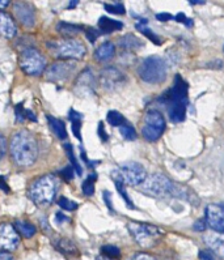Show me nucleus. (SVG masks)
Listing matches in <instances>:
<instances>
[{
  "instance_id": "obj_12",
  "label": "nucleus",
  "mask_w": 224,
  "mask_h": 260,
  "mask_svg": "<svg viewBox=\"0 0 224 260\" xmlns=\"http://www.w3.org/2000/svg\"><path fill=\"white\" fill-rule=\"evenodd\" d=\"M20 237L11 223H0V250L11 252L19 247Z\"/></svg>"
},
{
  "instance_id": "obj_36",
  "label": "nucleus",
  "mask_w": 224,
  "mask_h": 260,
  "mask_svg": "<svg viewBox=\"0 0 224 260\" xmlns=\"http://www.w3.org/2000/svg\"><path fill=\"white\" fill-rule=\"evenodd\" d=\"M104 8L109 13H114V15H123V13H125V7H123V4L121 3L105 4Z\"/></svg>"
},
{
  "instance_id": "obj_2",
  "label": "nucleus",
  "mask_w": 224,
  "mask_h": 260,
  "mask_svg": "<svg viewBox=\"0 0 224 260\" xmlns=\"http://www.w3.org/2000/svg\"><path fill=\"white\" fill-rule=\"evenodd\" d=\"M57 193V182L52 175H43L33 182L29 188V196L38 207H47L52 203Z\"/></svg>"
},
{
  "instance_id": "obj_34",
  "label": "nucleus",
  "mask_w": 224,
  "mask_h": 260,
  "mask_svg": "<svg viewBox=\"0 0 224 260\" xmlns=\"http://www.w3.org/2000/svg\"><path fill=\"white\" fill-rule=\"evenodd\" d=\"M58 205L63 209V211H68V212H74L75 209L77 208V203L72 202V200L67 199V198H63V196L59 198Z\"/></svg>"
},
{
  "instance_id": "obj_55",
  "label": "nucleus",
  "mask_w": 224,
  "mask_h": 260,
  "mask_svg": "<svg viewBox=\"0 0 224 260\" xmlns=\"http://www.w3.org/2000/svg\"><path fill=\"white\" fill-rule=\"evenodd\" d=\"M97 260H117V259H110V257H106V256H98Z\"/></svg>"
},
{
  "instance_id": "obj_49",
  "label": "nucleus",
  "mask_w": 224,
  "mask_h": 260,
  "mask_svg": "<svg viewBox=\"0 0 224 260\" xmlns=\"http://www.w3.org/2000/svg\"><path fill=\"white\" fill-rule=\"evenodd\" d=\"M55 221L58 223H63V222H70V218L67 217V216H65V214L62 213V212H58V213L55 214Z\"/></svg>"
},
{
  "instance_id": "obj_46",
  "label": "nucleus",
  "mask_w": 224,
  "mask_h": 260,
  "mask_svg": "<svg viewBox=\"0 0 224 260\" xmlns=\"http://www.w3.org/2000/svg\"><path fill=\"white\" fill-rule=\"evenodd\" d=\"M80 156H81V159H83V161H84V164H86V165L88 166L89 169L92 168V165H95V164H96V162H91V161H89V159H88V157H87L86 150L83 149V147H80Z\"/></svg>"
},
{
  "instance_id": "obj_52",
  "label": "nucleus",
  "mask_w": 224,
  "mask_h": 260,
  "mask_svg": "<svg viewBox=\"0 0 224 260\" xmlns=\"http://www.w3.org/2000/svg\"><path fill=\"white\" fill-rule=\"evenodd\" d=\"M10 6V2L8 0H0V10H3L6 7Z\"/></svg>"
},
{
  "instance_id": "obj_26",
  "label": "nucleus",
  "mask_w": 224,
  "mask_h": 260,
  "mask_svg": "<svg viewBox=\"0 0 224 260\" xmlns=\"http://www.w3.org/2000/svg\"><path fill=\"white\" fill-rule=\"evenodd\" d=\"M68 118L71 120V128H72L75 138L77 140H81V120H83V115L77 113L76 110H74V109H71L70 113H68Z\"/></svg>"
},
{
  "instance_id": "obj_42",
  "label": "nucleus",
  "mask_w": 224,
  "mask_h": 260,
  "mask_svg": "<svg viewBox=\"0 0 224 260\" xmlns=\"http://www.w3.org/2000/svg\"><path fill=\"white\" fill-rule=\"evenodd\" d=\"M16 116H17L19 122H24L25 120V109L22 104H19L16 106Z\"/></svg>"
},
{
  "instance_id": "obj_20",
  "label": "nucleus",
  "mask_w": 224,
  "mask_h": 260,
  "mask_svg": "<svg viewBox=\"0 0 224 260\" xmlns=\"http://www.w3.org/2000/svg\"><path fill=\"white\" fill-rule=\"evenodd\" d=\"M84 30V28L81 25L76 24H71V22L61 21L57 25V31L61 34L62 37H65L66 40H72L75 36L80 34Z\"/></svg>"
},
{
  "instance_id": "obj_31",
  "label": "nucleus",
  "mask_w": 224,
  "mask_h": 260,
  "mask_svg": "<svg viewBox=\"0 0 224 260\" xmlns=\"http://www.w3.org/2000/svg\"><path fill=\"white\" fill-rule=\"evenodd\" d=\"M96 178H97V175L91 174V175H88V178H87L86 181L83 182V186H81V188H83V193L86 196H92L93 193H95Z\"/></svg>"
},
{
  "instance_id": "obj_19",
  "label": "nucleus",
  "mask_w": 224,
  "mask_h": 260,
  "mask_svg": "<svg viewBox=\"0 0 224 260\" xmlns=\"http://www.w3.org/2000/svg\"><path fill=\"white\" fill-rule=\"evenodd\" d=\"M16 25L13 22V20L11 19V16H8L7 13L0 12V37L4 38H13L16 36Z\"/></svg>"
},
{
  "instance_id": "obj_18",
  "label": "nucleus",
  "mask_w": 224,
  "mask_h": 260,
  "mask_svg": "<svg viewBox=\"0 0 224 260\" xmlns=\"http://www.w3.org/2000/svg\"><path fill=\"white\" fill-rule=\"evenodd\" d=\"M168 106L169 119L173 123H181L185 120L186 116L187 101H173L166 105Z\"/></svg>"
},
{
  "instance_id": "obj_22",
  "label": "nucleus",
  "mask_w": 224,
  "mask_h": 260,
  "mask_svg": "<svg viewBox=\"0 0 224 260\" xmlns=\"http://www.w3.org/2000/svg\"><path fill=\"white\" fill-rule=\"evenodd\" d=\"M111 178H113V182H114V184H116V188H117L118 193L122 196V199L125 200V203H126L127 207H129V208H134V204H132L131 199H130V196L127 195V192H126L125 182L122 181V178H121L118 170H114V172L111 173Z\"/></svg>"
},
{
  "instance_id": "obj_43",
  "label": "nucleus",
  "mask_w": 224,
  "mask_h": 260,
  "mask_svg": "<svg viewBox=\"0 0 224 260\" xmlns=\"http://www.w3.org/2000/svg\"><path fill=\"white\" fill-rule=\"evenodd\" d=\"M7 153V140L3 135H0V158H3Z\"/></svg>"
},
{
  "instance_id": "obj_21",
  "label": "nucleus",
  "mask_w": 224,
  "mask_h": 260,
  "mask_svg": "<svg viewBox=\"0 0 224 260\" xmlns=\"http://www.w3.org/2000/svg\"><path fill=\"white\" fill-rule=\"evenodd\" d=\"M116 54V46L113 42H104L102 45L96 49L95 51V59L100 63H106L110 60Z\"/></svg>"
},
{
  "instance_id": "obj_45",
  "label": "nucleus",
  "mask_w": 224,
  "mask_h": 260,
  "mask_svg": "<svg viewBox=\"0 0 224 260\" xmlns=\"http://www.w3.org/2000/svg\"><path fill=\"white\" fill-rule=\"evenodd\" d=\"M97 132H98V136H100V139H101V141H107V134H106V131H105L104 123L102 122L98 123Z\"/></svg>"
},
{
  "instance_id": "obj_39",
  "label": "nucleus",
  "mask_w": 224,
  "mask_h": 260,
  "mask_svg": "<svg viewBox=\"0 0 224 260\" xmlns=\"http://www.w3.org/2000/svg\"><path fill=\"white\" fill-rule=\"evenodd\" d=\"M129 260H157L154 255L147 254V252H138V254H134Z\"/></svg>"
},
{
  "instance_id": "obj_32",
  "label": "nucleus",
  "mask_w": 224,
  "mask_h": 260,
  "mask_svg": "<svg viewBox=\"0 0 224 260\" xmlns=\"http://www.w3.org/2000/svg\"><path fill=\"white\" fill-rule=\"evenodd\" d=\"M120 132L121 135L123 136V139H126L129 141H132L136 139V131L131 124H127V123L122 124L120 127Z\"/></svg>"
},
{
  "instance_id": "obj_37",
  "label": "nucleus",
  "mask_w": 224,
  "mask_h": 260,
  "mask_svg": "<svg viewBox=\"0 0 224 260\" xmlns=\"http://www.w3.org/2000/svg\"><path fill=\"white\" fill-rule=\"evenodd\" d=\"M100 36H101V31L96 30L95 28H88L86 30V37L88 38V41L91 43H95Z\"/></svg>"
},
{
  "instance_id": "obj_25",
  "label": "nucleus",
  "mask_w": 224,
  "mask_h": 260,
  "mask_svg": "<svg viewBox=\"0 0 224 260\" xmlns=\"http://www.w3.org/2000/svg\"><path fill=\"white\" fill-rule=\"evenodd\" d=\"M120 46L123 50L134 51L136 49H141L143 46V42L136 36H134V34H126V36H123V37L120 38Z\"/></svg>"
},
{
  "instance_id": "obj_54",
  "label": "nucleus",
  "mask_w": 224,
  "mask_h": 260,
  "mask_svg": "<svg viewBox=\"0 0 224 260\" xmlns=\"http://www.w3.org/2000/svg\"><path fill=\"white\" fill-rule=\"evenodd\" d=\"M76 6H77V2L75 0V2H71V3L68 4V8H75Z\"/></svg>"
},
{
  "instance_id": "obj_41",
  "label": "nucleus",
  "mask_w": 224,
  "mask_h": 260,
  "mask_svg": "<svg viewBox=\"0 0 224 260\" xmlns=\"http://www.w3.org/2000/svg\"><path fill=\"white\" fill-rule=\"evenodd\" d=\"M102 196H104V202L105 204H106L107 209H109L111 213H114V208L113 205H111V193L109 192V191H104V192H102Z\"/></svg>"
},
{
  "instance_id": "obj_15",
  "label": "nucleus",
  "mask_w": 224,
  "mask_h": 260,
  "mask_svg": "<svg viewBox=\"0 0 224 260\" xmlns=\"http://www.w3.org/2000/svg\"><path fill=\"white\" fill-rule=\"evenodd\" d=\"M95 85L96 80L92 74V71H91V68H87V70H84L79 75V77L75 81L74 90L79 97H84V95H88L95 92Z\"/></svg>"
},
{
  "instance_id": "obj_11",
  "label": "nucleus",
  "mask_w": 224,
  "mask_h": 260,
  "mask_svg": "<svg viewBox=\"0 0 224 260\" xmlns=\"http://www.w3.org/2000/svg\"><path fill=\"white\" fill-rule=\"evenodd\" d=\"M187 90H189L187 83L177 74L173 86L159 98V101L163 102L164 105H168L173 101H187Z\"/></svg>"
},
{
  "instance_id": "obj_48",
  "label": "nucleus",
  "mask_w": 224,
  "mask_h": 260,
  "mask_svg": "<svg viewBox=\"0 0 224 260\" xmlns=\"http://www.w3.org/2000/svg\"><path fill=\"white\" fill-rule=\"evenodd\" d=\"M200 259L201 260H214V254L210 251H200Z\"/></svg>"
},
{
  "instance_id": "obj_33",
  "label": "nucleus",
  "mask_w": 224,
  "mask_h": 260,
  "mask_svg": "<svg viewBox=\"0 0 224 260\" xmlns=\"http://www.w3.org/2000/svg\"><path fill=\"white\" fill-rule=\"evenodd\" d=\"M101 252H102V256L110 257V259H118L121 255L120 248L111 245L104 246V247L101 248Z\"/></svg>"
},
{
  "instance_id": "obj_53",
  "label": "nucleus",
  "mask_w": 224,
  "mask_h": 260,
  "mask_svg": "<svg viewBox=\"0 0 224 260\" xmlns=\"http://www.w3.org/2000/svg\"><path fill=\"white\" fill-rule=\"evenodd\" d=\"M190 4H205V2L203 0H191Z\"/></svg>"
},
{
  "instance_id": "obj_24",
  "label": "nucleus",
  "mask_w": 224,
  "mask_h": 260,
  "mask_svg": "<svg viewBox=\"0 0 224 260\" xmlns=\"http://www.w3.org/2000/svg\"><path fill=\"white\" fill-rule=\"evenodd\" d=\"M98 28H100L101 33L110 34L114 30H121L123 28V24L121 21H117V20H111L104 16V17L98 20Z\"/></svg>"
},
{
  "instance_id": "obj_10",
  "label": "nucleus",
  "mask_w": 224,
  "mask_h": 260,
  "mask_svg": "<svg viewBox=\"0 0 224 260\" xmlns=\"http://www.w3.org/2000/svg\"><path fill=\"white\" fill-rule=\"evenodd\" d=\"M75 68H76V64L74 61H57V63H52L51 66L47 67V70L45 71V77L51 83H62V81H66L72 76Z\"/></svg>"
},
{
  "instance_id": "obj_8",
  "label": "nucleus",
  "mask_w": 224,
  "mask_h": 260,
  "mask_svg": "<svg viewBox=\"0 0 224 260\" xmlns=\"http://www.w3.org/2000/svg\"><path fill=\"white\" fill-rule=\"evenodd\" d=\"M20 67L26 75L40 76L46 68V59L37 49L28 47L21 52L20 56Z\"/></svg>"
},
{
  "instance_id": "obj_3",
  "label": "nucleus",
  "mask_w": 224,
  "mask_h": 260,
  "mask_svg": "<svg viewBox=\"0 0 224 260\" xmlns=\"http://www.w3.org/2000/svg\"><path fill=\"white\" fill-rule=\"evenodd\" d=\"M127 229H129L132 238L135 239L136 243L145 248H151L156 246L164 236V230L155 226V225H150V223H141L131 221L127 225Z\"/></svg>"
},
{
  "instance_id": "obj_16",
  "label": "nucleus",
  "mask_w": 224,
  "mask_h": 260,
  "mask_svg": "<svg viewBox=\"0 0 224 260\" xmlns=\"http://www.w3.org/2000/svg\"><path fill=\"white\" fill-rule=\"evenodd\" d=\"M13 13L16 19L19 20L20 24H22L25 28H33L36 24V16L32 6L24 2H17L13 4Z\"/></svg>"
},
{
  "instance_id": "obj_30",
  "label": "nucleus",
  "mask_w": 224,
  "mask_h": 260,
  "mask_svg": "<svg viewBox=\"0 0 224 260\" xmlns=\"http://www.w3.org/2000/svg\"><path fill=\"white\" fill-rule=\"evenodd\" d=\"M106 120L113 127H121L122 124H125V118H123V115L116 110H111L107 113Z\"/></svg>"
},
{
  "instance_id": "obj_23",
  "label": "nucleus",
  "mask_w": 224,
  "mask_h": 260,
  "mask_svg": "<svg viewBox=\"0 0 224 260\" xmlns=\"http://www.w3.org/2000/svg\"><path fill=\"white\" fill-rule=\"evenodd\" d=\"M47 122H49L50 128H51V131L55 134L57 138L61 139V140L67 139V131H66V124L63 120L58 119L55 116L47 115Z\"/></svg>"
},
{
  "instance_id": "obj_47",
  "label": "nucleus",
  "mask_w": 224,
  "mask_h": 260,
  "mask_svg": "<svg viewBox=\"0 0 224 260\" xmlns=\"http://www.w3.org/2000/svg\"><path fill=\"white\" fill-rule=\"evenodd\" d=\"M156 19L159 20V21H169V20H173V16L171 15V13H166V12H163V13H157L156 15Z\"/></svg>"
},
{
  "instance_id": "obj_56",
  "label": "nucleus",
  "mask_w": 224,
  "mask_h": 260,
  "mask_svg": "<svg viewBox=\"0 0 224 260\" xmlns=\"http://www.w3.org/2000/svg\"><path fill=\"white\" fill-rule=\"evenodd\" d=\"M223 51H224V46H223Z\"/></svg>"
},
{
  "instance_id": "obj_40",
  "label": "nucleus",
  "mask_w": 224,
  "mask_h": 260,
  "mask_svg": "<svg viewBox=\"0 0 224 260\" xmlns=\"http://www.w3.org/2000/svg\"><path fill=\"white\" fill-rule=\"evenodd\" d=\"M61 175L63 177V179H66L67 182L71 181V179L74 178V169L71 168V166H67V168H65L62 170Z\"/></svg>"
},
{
  "instance_id": "obj_38",
  "label": "nucleus",
  "mask_w": 224,
  "mask_h": 260,
  "mask_svg": "<svg viewBox=\"0 0 224 260\" xmlns=\"http://www.w3.org/2000/svg\"><path fill=\"white\" fill-rule=\"evenodd\" d=\"M173 19H175L177 22H181V24H185L187 26V28H190L191 25H193V20L187 19L186 16H185L182 12L177 13V15H176L175 17H173Z\"/></svg>"
},
{
  "instance_id": "obj_14",
  "label": "nucleus",
  "mask_w": 224,
  "mask_h": 260,
  "mask_svg": "<svg viewBox=\"0 0 224 260\" xmlns=\"http://www.w3.org/2000/svg\"><path fill=\"white\" fill-rule=\"evenodd\" d=\"M206 223L212 230L224 236V209L220 204H210L205 211Z\"/></svg>"
},
{
  "instance_id": "obj_5",
  "label": "nucleus",
  "mask_w": 224,
  "mask_h": 260,
  "mask_svg": "<svg viewBox=\"0 0 224 260\" xmlns=\"http://www.w3.org/2000/svg\"><path fill=\"white\" fill-rule=\"evenodd\" d=\"M47 49L55 58L67 60V59H81L86 55L87 49L83 43L77 40H61L47 42Z\"/></svg>"
},
{
  "instance_id": "obj_51",
  "label": "nucleus",
  "mask_w": 224,
  "mask_h": 260,
  "mask_svg": "<svg viewBox=\"0 0 224 260\" xmlns=\"http://www.w3.org/2000/svg\"><path fill=\"white\" fill-rule=\"evenodd\" d=\"M0 260H13V256L10 252L3 251V252H0Z\"/></svg>"
},
{
  "instance_id": "obj_6",
  "label": "nucleus",
  "mask_w": 224,
  "mask_h": 260,
  "mask_svg": "<svg viewBox=\"0 0 224 260\" xmlns=\"http://www.w3.org/2000/svg\"><path fill=\"white\" fill-rule=\"evenodd\" d=\"M175 190V183H173L168 177L155 173L148 177H146L145 182L141 184L142 192L147 193L154 198H163V196L172 193Z\"/></svg>"
},
{
  "instance_id": "obj_28",
  "label": "nucleus",
  "mask_w": 224,
  "mask_h": 260,
  "mask_svg": "<svg viewBox=\"0 0 224 260\" xmlns=\"http://www.w3.org/2000/svg\"><path fill=\"white\" fill-rule=\"evenodd\" d=\"M147 22L148 21L146 19L141 20V21H139L138 24L135 25V28L138 29V30L141 31V33L145 34L146 37H148V40H151L154 43H156V45H160V43H161V40H160V38L157 37L156 34H155L154 31L151 30V29L147 28Z\"/></svg>"
},
{
  "instance_id": "obj_13",
  "label": "nucleus",
  "mask_w": 224,
  "mask_h": 260,
  "mask_svg": "<svg viewBox=\"0 0 224 260\" xmlns=\"http://www.w3.org/2000/svg\"><path fill=\"white\" fill-rule=\"evenodd\" d=\"M126 81V76L116 67H106L100 74V83L106 90H116Z\"/></svg>"
},
{
  "instance_id": "obj_27",
  "label": "nucleus",
  "mask_w": 224,
  "mask_h": 260,
  "mask_svg": "<svg viewBox=\"0 0 224 260\" xmlns=\"http://www.w3.org/2000/svg\"><path fill=\"white\" fill-rule=\"evenodd\" d=\"M15 229L16 232L20 233L22 237H25V238H32V237L36 234V226L34 225H32V223L26 222V221H16L15 223Z\"/></svg>"
},
{
  "instance_id": "obj_7",
  "label": "nucleus",
  "mask_w": 224,
  "mask_h": 260,
  "mask_svg": "<svg viewBox=\"0 0 224 260\" xmlns=\"http://www.w3.org/2000/svg\"><path fill=\"white\" fill-rule=\"evenodd\" d=\"M165 131V119L159 110L151 109L146 113L143 125H142V135L147 141H157Z\"/></svg>"
},
{
  "instance_id": "obj_1",
  "label": "nucleus",
  "mask_w": 224,
  "mask_h": 260,
  "mask_svg": "<svg viewBox=\"0 0 224 260\" xmlns=\"http://www.w3.org/2000/svg\"><path fill=\"white\" fill-rule=\"evenodd\" d=\"M11 154L16 164L22 168H28L37 161L38 144L29 131L16 132L11 141Z\"/></svg>"
},
{
  "instance_id": "obj_29",
  "label": "nucleus",
  "mask_w": 224,
  "mask_h": 260,
  "mask_svg": "<svg viewBox=\"0 0 224 260\" xmlns=\"http://www.w3.org/2000/svg\"><path fill=\"white\" fill-rule=\"evenodd\" d=\"M65 150H66V154H67L68 159H70V162L72 164V166H74V170L76 172L77 175H81L83 174V170H81V166L79 165V162H77L76 157H75V153H74V148L71 147V144H65Z\"/></svg>"
},
{
  "instance_id": "obj_50",
  "label": "nucleus",
  "mask_w": 224,
  "mask_h": 260,
  "mask_svg": "<svg viewBox=\"0 0 224 260\" xmlns=\"http://www.w3.org/2000/svg\"><path fill=\"white\" fill-rule=\"evenodd\" d=\"M0 190H3L4 192H10V187L6 183L3 177H0Z\"/></svg>"
},
{
  "instance_id": "obj_9",
  "label": "nucleus",
  "mask_w": 224,
  "mask_h": 260,
  "mask_svg": "<svg viewBox=\"0 0 224 260\" xmlns=\"http://www.w3.org/2000/svg\"><path fill=\"white\" fill-rule=\"evenodd\" d=\"M118 173L125 184H129V186H141L147 177L145 166L134 161L122 164L118 169Z\"/></svg>"
},
{
  "instance_id": "obj_17",
  "label": "nucleus",
  "mask_w": 224,
  "mask_h": 260,
  "mask_svg": "<svg viewBox=\"0 0 224 260\" xmlns=\"http://www.w3.org/2000/svg\"><path fill=\"white\" fill-rule=\"evenodd\" d=\"M206 246L214 252L215 255H218L221 260H224V236L223 234H218V233H209L203 237Z\"/></svg>"
},
{
  "instance_id": "obj_4",
  "label": "nucleus",
  "mask_w": 224,
  "mask_h": 260,
  "mask_svg": "<svg viewBox=\"0 0 224 260\" xmlns=\"http://www.w3.org/2000/svg\"><path fill=\"white\" fill-rule=\"evenodd\" d=\"M166 64L163 58L152 55L142 61L138 68V75L145 83L160 84L166 79Z\"/></svg>"
},
{
  "instance_id": "obj_44",
  "label": "nucleus",
  "mask_w": 224,
  "mask_h": 260,
  "mask_svg": "<svg viewBox=\"0 0 224 260\" xmlns=\"http://www.w3.org/2000/svg\"><path fill=\"white\" fill-rule=\"evenodd\" d=\"M206 225H207V223H206V220H198L193 225V229L195 230V232L202 233V232H205V230H206Z\"/></svg>"
},
{
  "instance_id": "obj_35",
  "label": "nucleus",
  "mask_w": 224,
  "mask_h": 260,
  "mask_svg": "<svg viewBox=\"0 0 224 260\" xmlns=\"http://www.w3.org/2000/svg\"><path fill=\"white\" fill-rule=\"evenodd\" d=\"M57 247L62 251V252H70L72 254L75 251V246L72 245V242L68 241V239H59L57 242Z\"/></svg>"
}]
</instances>
